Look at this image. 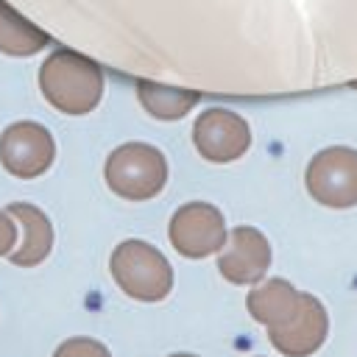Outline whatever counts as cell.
<instances>
[{"label": "cell", "mask_w": 357, "mask_h": 357, "mask_svg": "<svg viewBox=\"0 0 357 357\" xmlns=\"http://www.w3.org/2000/svg\"><path fill=\"white\" fill-rule=\"evenodd\" d=\"M47 45V33L20 17L6 0H0V53L6 56H33Z\"/></svg>", "instance_id": "cell-12"}, {"label": "cell", "mask_w": 357, "mask_h": 357, "mask_svg": "<svg viewBox=\"0 0 357 357\" xmlns=\"http://www.w3.org/2000/svg\"><path fill=\"white\" fill-rule=\"evenodd\" d=\"M103 178L114 195L126 201H148L162 192L167 162L165 153L148 142H126L106 156Z\"/></svg>", "instance_id": "cell-3"}, {"label": "cell", "mask_w": 357, "mask_h": 357, "mask_svg": "<svg viewBox=\"0 0 357 357\" xmlns=\"http://www.w3.org/2000/svg\"><path fill=\"white\" fill-rule=\"evenodd\" d=\"M42 98L61 114H89L103 95V73L75 50H53L39 67Z\"/></svg>", "instance_id": "cell-1"}, {"label": "cell", "mask_w": 357, "mask_h": 357, "mask_svg": "<svg viewBox=\"0 0 357 357\" xmlns=\"http://www.w3.org/2000/svg\"><path fill=\"white\" fill-rule=\"evenodd\" d=\"M298 298H301V290H296L287 279H268L248 293L245 304L251 318L271 329L290 318V312L298 307Z\"/></svg>", "instance_id": "cell-11"}, {"label": "cell", "mask_w": 357, "mask_h": 357, "mask_svg": "<svg viewBox=\"0 0 357 357\" xmlns=\"http://www.w3.org/2000/svg\"><path fill=\"white\" fill-rule=\"evenodd\" d=\"M117 287L137 301H162L173 290V268L167 257L145 240H123L109 259Z\"/></svg>", "instance_id": "cell-2"}, {"label": "cell", "mask_w": 357, "mask_h": 357, "mask_svg": "<svg viewBox=\"0 0 357 357\" xmlns=\"http://www.w3.org/2000/svg\"><path fill=\"white\" fill-rule=\"evenodd\" d=\"M329 332V315L324 310V304L310 296L301 293L298 307L290 312V318L279 326L268 329V337L273 343L276 351H282L284 357H310L312 351H318L326 340Z\"/></svg>", "instance_id": "cell-8"}, {"label": "cell", "mask_w": 357, "mask_h": 357, "mask_svg": "<svg viewBox=\"0 0 357 357\" xmlns=\"http://www.w3.org/2000/svg\"><path fill=\"white\" fill-rule=\"evenodd\" d=\"M17 245V220L0 209V257H8Z\"/></svg>", "instance_id": "cell-15"}, {"label": "cell", "mask_w": 357, "mask_h": 357, "mask_svg": "<svg viewBox=\"0 0 357 357\" xmlns=\"http://www.w3.org/2000/svg\"><path fill=\"white\" fill-rule=\"evenodd\" d=\"M137 98L142 109L156 120H181L198 103V95L190 89L162 86L151 81H137Z\"/></svg>", "instance_id": "cell-13"}, {"label": "cell", "mask_w": 357, "mask_h": 357, "mask_svg": "<svg viewBox=\"0 0 357 357\" xmlns=\"http://www.w3.org/2000/svg\"><path fill=\"white\" fill-rule=\"evenodd\" d=\"M304 184L312 201L329 209L357 206V151L349 145L318 151L304 170Z\"/></svg>", "instance_id": "cell-4"}, {"label": "cell", "mask_w": 357, "mask_h": 357, "mask_svg": "<svg viewBox=\"0 0 357 357\" xmlns=\"http://www.w3.org/2000/svg\"><path fill=\"white\" fill-rule=\"evenodd\" d=\"M167 234H170V245L181 257L201 259L220 251L226 240V220L218 206L206 201H190L173 212Z\"/></svg>", "instance_id": "cell-6"}, {"label": "cell", "mask_w": 357, "mask_h": 357, "mask_svg": "<svg viewBox=\"0 0 357 357\" xmlns=\"http://www.w3.org/2000/svg\"><path fill=\"white\" fill-rule=\"evenodd\" d=\"M56 159V142L42 123L17 120L0 134V165L14 178H39Z\"/></svg>", "instance_id": "cell-5"}, {"label": "cell", "mask_w": 357, "mask_h": 357, "mask_svg": "<svg viewBox=\"0 0 357 357\" xmlns=\"http://www.w3.org/2000/svg\"><path fill=\"white\" fill-rule=\"evenodd\" d=\"M53 357H112L109 349L100 343V340H92V337H70L64 340Z\"/></svg>", "instance_id": "cell-14"}, {"label": "cell", "mask_w": 357, "mask_h": 357, "mask_svg": "<svg viewBox=\"0 0 357 357\" xmlns=\"http://www.w3.org/2000/svg\"><path fill=\"white\" fill-rule=\"evenodd\" d=\"M170 357H195V354H184V351H181V354H170Z\"/></svg>", "instance_id": "cell-16"}, {"label": "cell", "mask_w": 357, "mask_h": 357, "mask_svg": "<svg viewBox=\"0 0 357 357\" xmlns=\"http://www.w3.org/2000/svg\"><path fill=\"white\" fill-rule=\"evenodd\" d=\"M192 142L206 162H234L251 145V128L245 117L229 109H206L192 123Z\"/></svg>", "instance_id": "cell-7"}, {"label": "cell", "mask_w": 357, "mask_h": 357, "mask_svg": "<svg viewBox=\"0 0 357 357\" xmlns=\"http://www.w3.org/2000/svg\"><path fill=\"white\" fill-rule=\"evenodd\" d=\"M271 265L268 237L254 226H234L218 254V271L231 284H254Z\"/></svg>", "instance_id": "cell-9"}, {"label": "cell", "mask_w": 357, "mask_h": 357, "mask_svg": "<svg viewBox=\"0 0 357 357\" xmlns=\"http://www.w3.org/2000/svg\"><path fill=\"white\" fill-rule=\"evenodd\" d=\"M6 212L22 226V234H25L22 237V245H17L8 254L11 265H17V268H33V265L45 262L47 254H50V248H53V226H50V218L39 206L25 204V201L8 204Z\"/></svg>", "instance_id": "cell-10"}]
</instances>
